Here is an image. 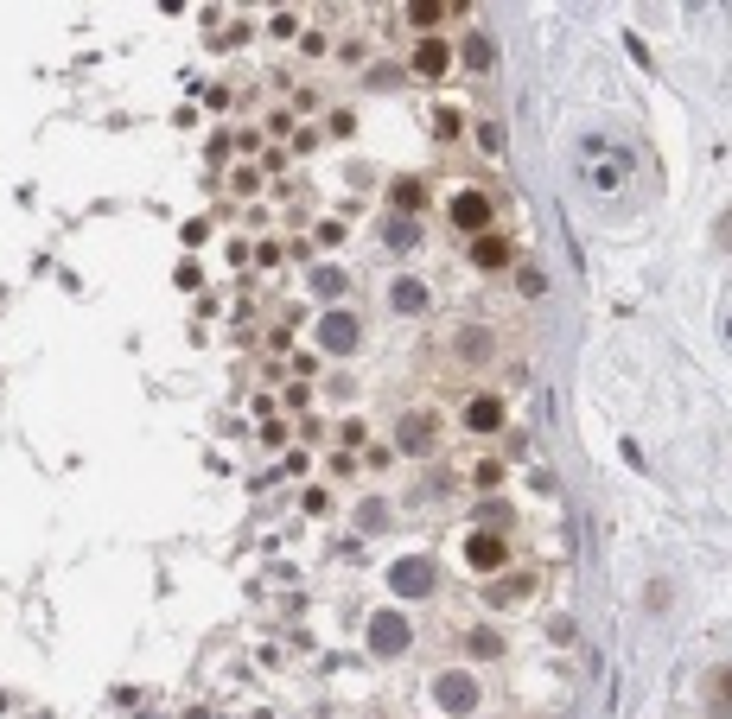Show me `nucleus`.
Here are the masks:
<instances>
[{
	"label": "nucleus",
	"instance_id": "nucleus-19",
	"mask_svg": "<svg viewBox=\"0 0 732 719\" xmlns=\"http://www.w3.org/2000/svg\"><path fill=\"white\" fill-rule=\"evenodd\" d=\"M465 650H472V656H497L503 637H497V630H478V637H465Z\"/></svg>",
	"mask_w": 732,
	"mask_h": 719
},
{
	"label": "nucleus",
	"instance_id": "nucleus-20",
	"mask_svg": "<svg viewBox=\"0 0 732 719\" xmlns=\"http://www.w3.org/2000/svg\"><path fill=\"white\" fill-rule=\"evenodd\" d=\"M472 478H478V490H497V484H503V465L484 459V465H472Z\"/></svg>",
	"mask_w": 732,
	"mask_h": 719
},
{
	"label": "nucleus",
	"instance_id": "nucleus-18",
	"mask_svg": "<svg viewBox=\"0 0 732 719\" xmlns=\"http://www.w3.org/2000/svg\"><path fill=\"white\" fill-rule=\"evenodd\" d=\"M491 58H497L491 39H484V32H472V39H465V64H472V70H491Z\"/></svg>",
	"mask_w": 732,
	"mask_h": 719
},
{
	"label": "nucleus",
	"instance_id": "nucleus-15",
	"mask_svg": "<svg viewBox=\"0 0 732 719\" xmlns=\"http://www.w3.org/2000/svg\"><path fill=\"white\" fill-rule=\"evenodd\" d=\"M319 338H325L331 350H351V344H357V319H351V312H325Z\"/></svg>",
	"mask_w": 732,
	"mask_h": 719
},
{
	"label": "nucleus",
	"instance_id": "nucleus-17",
	"mask_svg": "<svg viewBox=\"0 0 732 719\" xmlns=\"http://www.w3.org/2000/svg\"><path fill=\"white\" fill-rule=\"evenodd\" d=\"M440 700H446L452 713H465V707L478 700V681H459V675H452V681H440Z\"/></svg>",
	"mask_w": 732,
	"mask_h": 719
},
{
	"label": "nucleus",
	"instance_id": "nucleus-6",
	"mask_svg": "<svg viewBox=\"0 0 732 719\" xmlns=\"http://www.w3.org/2000/svg\"><path fill=\"white\" fill-rule=\"evenodd\" d=\"M408 70H414V77H446V70H452V51L440 45V39H414V51H408Z\"/></svg>",
	"mask_w": 732,
	"mask_h": 719
},
{
	"label": "nucleus",
	"instance_id": "nucleus-23",
	"mask_svg": "<svg viewBox=\"0 0 732 719\" xmlns=\"http://www.w3.org/2000/svg\"><path fill=\"white\" fill-rule=\"evenodd\" d=\"M720 242H726V249H732V217H726V223H720Z\"/></svg>",
	"mask_w": 732,
	"mask_h": 719
},
{
	"label": "nucleus",
	"instance_id": "nucleus-10",
	"mask_svg": "<svg viewBox=\"0 0 732 719\" xmlns=\"http://www.w3.org/2000/svg\"><path fill=\"white\" fill-rule=\"evenodd\" d=\"M427 300H433V293H427V280H414V274H402V280L389 287V306L402 312V319H414V312H427Z\"/></svg>",
	"mask_w": 732,
	"mask_h": 719
},
{
	"label": "nucleus",
	"instance_id": "nucleus-11",
	"mask_svg": "<svg viewBox=\"0 0 732 719\" xmlns=\"http://www.w3.org/2000/svg\"><path fill=\"white\" fill-rule=\"evenodd\" d=\"M472 261H478L484 274L510 268V236H497V230H491V236H478V242H472Z\"/></svg>",
	"mask_w": 732,
	"mask_h": 719
},
{
	"label": "nucleus",
	"instance_id": "nucleus-5",
	"mask_svg": "<svg viewBox=\"0 0 732 719\" xmlns=\"http://www.w3.org/2000/svg\"><path fill=\"white\" fill-rule=\"evenodd\" d=\"M465 560H472L478 573H497L503 560H510V548H503L497 529H478V535H465Z\"/></svg>",
	"mask_w": 732,
	"mask_h": 719
},
{
	"label": "nucleus",
	"instance_id": "nucleus-9",
	"mask_svg": "<svg viewBox=\"0 0 732 719\" xmlns=\"http://www.w3.org/2000/svg\"><path fill=\"white\" fill-rule=\"evenodd\" d=\"M370 650H382V656L408 650V624L395 618V611H382V618H370Z\"/></svg>",
	"mask_w": 732,
	"mask_h": 719
},
{
	"label": "nucleus",
	"instance_id": "nucleus-13",
	"mask_svg": "<svg viewBox=\"0 0 732 719\" xmlns=\"http://www.w3.org/2000/svg\"><path fill=\"white\" fill-rule=\"evenodd\" d=\"M395 592H408V599L421 592L427 599L433 592V560H402V567H395Z\"/></svg>",
	"mask_w": 732,
	"mask_h": 719
},
{
	"label": "nucleus",
	"instance_id": "nucleus-1",
	"mask_svg": "<svg viewBox=\"0 0 732 719\" xmlns=\"http://www.w3.org/2000/svg\"><path fill=\"white\" fill-rule=\"evenodd\" d=\"M446 217H452V230L459 236H491V223H497V204H491V191H478V185H459L446 198Z\"/></svg>",
	"mask_w": 732,
	"mask_h": 719
},
{
	"label": "nucleus",
	"instance_id": "nucleus-12",
	"mask_svg": "<svg viewBox=\"0 0 732 719\" xmlns=\"http://www.w3.org/2000/svg\"><path fill=\"white\" fill-rule=\"evenodd\" d=\"M389 204H395V217H414V210L427 204V185L414 179V172H402V179L389 185Z\"/></svg>",
	"mask_w": 732,
	"mask_h": 719
},
{
	"label": "nucleus",
	"instance_id": "nucleus-4",
	"mask_svg": "<svg viewBox=\"0 0 732 719\" xmlns=\"http://www.w3.org/2000/svg\"><path fill=\"white\" fill-rule=\"evenodd\" d=\"M503 420H510L503 395H472V401H465V414H459V427H465V433H497Z\"/></svg>",
	"mask_w": 732,
	"mask_h": 719
},
{
	"label": "nucleus",
	"instance_id": "nucleus-2",
	"mask_svg": "<svg viewBox=\"0 0 732 719\" xmlns=\"http://www.w3.org/2000/svg\"><path fill=\"white\" fill-rule=\"evenodd\" d=\"M395 446H402V452H421V459H427V452L440 446V414H433V408H408L402 420H395Z\"/></svg>",
	"mask_w": 732,
	"mask_h": 719
},
{
	"label": "nucleus",
	"instance_id": "nucleus-22",
	"mask_svg": "<svg viewBox=\"0 0 732 719\" xmlns=\"http://www.w3.org/2000/svg\"><path fill=\"white\" fill-rule=\"evenodd\" d=\"M230 185H236V191H242V198H249V191H255V185H261V172H255V166H242V172H236V179H230Z\"/></svg>",
	"mask_w": 732,
	"mask_h": 719
},
{
	"label": "nucleus",
	"instance_id": "nucleus-7",
	"mask_svg": "<svg viewBox=\"0 0 732 719\" xmlns=\"http://www.w3.org/2000/svg\"><path fill=\"white\" fill-rule=\"evenodd\" d=\"M701 700H707V713H713V719H732V662L707 669V681H701Z\"/></svg>",
	"mask_w": 732,
	"mask_h": 719
},
{
	"label": "nucleus",
	"instance_id": "nucleus-14",
	"mask_svg": "<svg viewBox=\"0 0 732 719\" xmlns=\"http://www.w3.org/2000/svg\"><path fill=\"white\" fill-rule=\"evenodd\" d=\"M382 242H389L395 255L421 249V217H389V223H382Z\"/></svg>",
	"mask_w": 732,
	"mask_h": 719
},
{
	"label": "nucleus",
	"instance_id": "nucleus-8",
	"mask_svg": "<svg viewBox=\"0 0 732 719\" xmlns=\"http://www.w3.org/2000/svg\"><path fill=\"white\" fill-rule=\"evenodd\" d=\"M446 13H465V7L459 0H408V26L421 32V39H433V26H440Z\"/></svg>",
	"mask_w": 732,
	"mask_h": 719
},
{
	"label": "nucleus",
	"instance_id": "nucleus-21",
	"mask_svg": "<svg viewBox=\"0 0 732 719\" xmlns=\"http://www.w3.org/2000/svg\"><path fill=\"white\" fill-rule=\"evenodd\" d=\"M433 128L452 140V134H459V109H433Z\"/></svg>",
	"mask_w": 732,
	"mask_h": 719
},
{
	"label": "nucleus",
	"instance_id": "nucleus-3",
	"mask_svg": "<svg viewBox=\"0 0 732 719\" xmlns=\"http://www.w3.org/2000/svg\"><path fill=\"white\" fill-rule=\"evenodd\" d=\"M491 357H497V331L491 325H459L452 331V363H459V370H484Z\"/></svg>",
	"mask_w": 732,
	"mask_h": 719
},
{
	"label": "nucleus",
	"instance_id": "nucleus-16",
	"mask_svg": "<svg viewBox=\"0 0 732 719\" xmlns=\"http://www.w3.org/2000/svg\"><path fill=\"white\" fill-rule=\"evenodd\" d=\"M529 592H535V573H510V580L491 586V605H516V599H529Z\"/></svg>",
	"mask_w": 732,
	"mask_h": 719
}]
</instances>
